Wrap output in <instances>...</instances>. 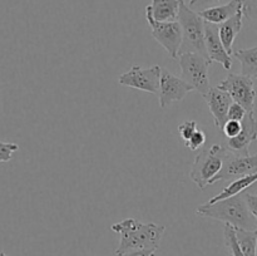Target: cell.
Returning <instances> with one entry per match:
<instances>
[{
  "label": "cell",
  "mask_w": 257,
  "mask_h": 256,
  "mask_svg": "<svg viewBox=\"0 0 257 256\" xmlns=\"http://www.w3.org/2000/svg\"><path fill=\"white\" fill-rule=\"evenodd\" d=\"M217 87L226 90L232 97L233 102L242 105L247 112H253L256 90L251 78L236 73H228L227 77L221 80Z\"/></svg>",
  "instance_id": "obj_8"
},
{
  "label": "cell",
  "mask_w": 257,
  "mask_h": 256,
  "mask_svg": "<svg viewBox=\"0 0 257 256\" xmlns=\"http://www.w3.org/2000/svg\"><path fill=\"white\" fill-rule=\"evenodd\" d=\"M257 182V172L251 173V175L242 176V177H238L236 180H232V182L225 187L222 190V192L218 193V195L213 196L212 198L207 201V203H215L217 201L225 200V198L232 197V196L240 195L242 191H245L246 188H248L250 186H252L253 183Z\"/></svg>",
  "instance_id": "obj_17"
},
{
  "label": "cell",
  "mask_w": 257,
  "mask_h": 256,
  "mask_svg": "<svg viewBox=\"0 0 257 256\" xmlns=\"http://www.w3.org/2000/svg\"><path fill=\"white\" fill-rule=\"evenodd\" d=\"M243 13H245V17L252 20L257 29V0H248L243 3Z\"/></svg>",
  "instance_id": "obj_27"
},
{
  "label": "cell",
  "mask_w": 257,
  "mask_h": 256,
  "mask_svg": "<svg viewBox=\"0 0 257 256\" xmlns=\"http://www.w3.org/2000/svg\"><path fill=\"white\" fill-rule=\"evenodd\" d=\"M110 230L119 233V245L115 248L117 256L138 248H152L157 250L160 247L161 240L165 233L166 227L157 223H142L136 218H125L112 225Z\"/></svg>",
  "instance_id": "obj_1"
},
{
  "label": "cell",
  "mask_w": 257,
  "mask_h": 256,
  "mask_svg": "<svg viewBox=\"0 0 257 256\" xmlns=\"http://www.w3.org/2000/svg\"><path fill=\"white\" fill-rule=\"evenodd\" d=\"M245 197L246 203H247V207L250 210L251 215L256 218L257 221V195H251V193H245L243 195Z\"/></svg>",
  "instance_id": "obj_28"
},
{
  "label": "cell",
  "mask_w": 257,
  "mask_h": 256,
  "mask_svg": "<svg viewBox=\"0 0 257 256\" xmlns=\"http://www.w3.org/2000/svg\"><path fill=\"white\" fill-rule=\"evenodd\" d=\"M255 172H257V153L256 155L243 156L235 155L230 151L227 157H226L225 163H223L222 170L212 178L210 185H213L218 181L236 180L238 177Z\"/></svg>",
  "instance_id": "obj_9"
},
{
  "label": "cell",
  "mask_w": 257,
  "mask_h": 256,
  "mask_svg": "<svg viewBox=\"0 0 257 256\" xmlns=\"http://www.w3.org/2000/svg\"><path fill=\"white\" fill-rule=\"evenodd\" d=\"M241 128H242L241 122H238V120L227 119V122L223 124L222 131L225 137L228 140V138H235L236 136H238V133L241 132Z\"/></svg>",
  "instance_id": "obj_25"
},
{
  "label": "cell",
  "mask_w": 257,
  "mask_h": 256,
  "mask_svg": "<svg viewBox=\"0 0 257 256\" xmlns=\"http://www.w3.org/2000/svg\"><path fill=\"white\" fill-rule=\"evenodd\" d=\"M243 18H245V13H243L242 9L237 14L233 15L232 18H230L228 20L223 22L222 24L218 25L221 42H222L223 47L227 50L228 54H233V43H235V39L237 38L238 33L242 29Z\"/></svg>",
  "instance_id": "obj_16"
},
{
  "label": "cell",
  "mask_w": 257,
  "mask_h": 256,
  "mask_svg": "<svg viewBox=\"0 0 257 256\" xmlns=\"http://www.w3.org/2000/svg\"><path fill=\"white\" fill-rule=\"evenodd\" d=\"M228 148L222 145H212L197 153L190 171V178L203 190L211 183L212 178L222 170L228 155Z\"/></svg>",
  "instance_id": "obj_4"
},
{
  "label": "cell",
  "mask_w": 257,
  "mask_h": 256,
  "mask_svg": "<svg viewBox=\"0 0 257 256\" xmlns=\"http://www.w3.org/2000/svg\"><path fill=\"white\" fill-rule=\"evenodd\" d=\"M203 98H205L206 103H207L208 108L212 113L216 128L222 130L223 124L228 119V109H230V105L233 103L232 97L226 90L221 89L218 87H213Z\"/></svg>",
  "instance_id": "obj_13"
},
{
  "label": "cell",
  "mask_w": 257,
  "mask_h": 256,
  "mask_svg": "<svg viewBox=\"0 0 257 256\" xmlns=\"http://www.w3.org/2000/svg\"><path fill=\"white\" fill-rule=\"evenodd\" d=\"M192 90H195V88L183 78L172 74L167 69H162L160 90L157 94L161 108L168 107L173 102H180Z\"/></svg>",
  "instance_id": "obj_10"
},
{
  "label": "cell",
  "mask_w": 257,
  "mask_h": 256,
  "mask_svg": "<svg viewBox=\"0 0 257 256\" xmlns=\"http://www.w3.org/2000/svg\"><path fill=\"white\" fill-rule=\"evenodd\" d=\"M181 3L182 0H152L146 12L157 22H177Z\"/></svg>",
  "instance_id": "obj_15"
},
{
  "label": "cell",
  "mask_w": 257,
  "mask_h": 256,
  "mask_svg": "<svg viewBox=\"0 0 257 256\" xmlns=\"http://www.w3.org/2000/svg\"><path fill=\"white\" fill-rule=\"evenodd\" d=\"M178 23L182 30V45L180 54L195 52L208 58L205 43V20L182 0L178 13ZM210 59V58H208Z\"/></svg>",
  "instance_id": "obj_3"
},
{
  "label": "cell",
  "mask_w": 257,
  "mask_h": 256,
  "mask_svg": "<svg viewBox=\"0 0 257 256\" xmlns=\"http://www.w3.org/2000/svg\"><path fill=\"white\" fill-rule=\"evenodd\" d=\"M196 213L201 217L213 218L228 223L235 228H246V230L257 228L256 218L251 215L245 197L241 193L215 203H203L198 206Z\"/></svg>",
  "instance_id": "obj_2"
},
{
  "label": "cell",
  "mask_w": 257,
  "mask_h": 256,
  "mask_svg": "<svg viewBox=\"0 0 257 256\" xmlns=\"http://www.w3.org/2000/svg\"><path fill=\"white\" fill-rule=\"evenodd\" d=\"M0 256H7V255H5V253L3 252V251H0Z\"/></svg>",
  "instance_id": "obj_30"
},
{
  "label": "cell",
  "mask_w": 257,
  "mask_h": 256,
  "mask_svg": "<svg viewBox=\"0 0 257 256\" xmlns=\"http://www.w3.org/2000/svg\"><path fill=\"white\" fill-rule=\"evenodd\" d=\"M206 143V133L202 130H197L192 135V137L185 142V146L191 151H198L202 148Z\"/></svg>",
  "instance_id": "obj_23"
},
{
  "label": "cell",
  "mask_w": 257,
  "mask_h": 256,
  "mask_svg": "<svg viewBox=\"0 0 257 256\" xmlns=\"http://www.w3.org/2000/svg\"><path fill=\"white\" fill-rule=\"evenodd\" d=\"M236 238L240 245L241 251L245 256L257 255V228L246 230V228H235Z\"/></svg>",
  "instance_id": "obj_19"
},
{
  "label": "cell",
  "mask_w": 257,
  "mask_h": 256,
  "mask_svg": "<svg viewBox=\"0 0 257 256\" xmlns=\"http://www.w3.org/2000/svg\"><path fill=\"white\" fill-rule=\"evenodd\" d=\"M241 132L235 138H228L226 147L235 155H250L251 143L257 141V120L253 112L246 113L241 120Z\"/></svg>",
  "instance_id": "obj_11"
},
{
  "label": "cell",
  "mask_w": 257,
  "mask_h": 256,
  "mask_svg": "<svg viewBox=\"0 0 257 256\" xmlns=\"http://www.w3.org/2000/svg\"><path fill=\"white\" fill-rule=\"evenodd\" d=\"M243 9L242 0H231V2L225 3V4L216 5V7L208 8V9L202 10L198 14L202 17L205 22L212 23V24H222L223 22L232 18L233 15L237 14L238 12Z\"/></svg>",
  "instance_id": "obj_14"
},
{
  "label": "cell",
  "mask_w": 257,
  "mask_h": 256,
  "mask_svg": "<svg viewBox=\"0 0 257 256\" xmlns=\"http://www.w3.org/2000/svg\"><path fill=\"white\" fill-rule=\"evenodd\" d=\"M228 2H231V0H190L188 7H190L192 10H195V12L200 13L202 12V10L208 9V8L225 4V3H228Z\"/></svg>",
  "instance_id": "obj_21"
},
{
  "label": "cell",
  "mask_w": 257,
  "mask_h": 256,
  "mask_svg": "<svg viewBox=\"0 0 257 256\" xmlns=\"http://www.w3.org/2000/svg\"><path fill=\"white\" fill-rule=\"evenodd\" d=\"M242 2H243V3H246V2H248V0H242Z\"/></svg>",
  "instance_id": "obj_31"
},
{
  "label": "cell",
  "mask_w": 257,
  "mask_h": 256,
  "mask_svg": "<svg viewBox=\"0 0 257 256\" xmlns=\"http://www.w3.org/2000/svg\"><path fill=\"white\" fill-rule=\"evenodd\" d=\"M152 256H156V253H153V255Z\"/></svg>",
  "instance_id": "obj_32"
},
{
  "label": "cell",
  "mask_w": 257,
  "mask_h": 256,
  "mask_svg": "<svg viewBox=\"0 0 257 256\" xmlns=\"http://www.w3.org/2000/svg\"><path fill=\"white\" fill-rule=\"evenodd\" d=\"M205 43L211 62L220 63L226 70H230L232 67V59L221 42L217 24L205 22Z\"/></svg>",
  "instance_id": "obj_12"
},
{
  "label": "cell",
  "mask_w": 257,
  "mask_h": 256,
  "mask_svg": "<svg viewBox=\"0 0 257 256\" xmlns=\"http://www.w3.org/2000/svg\"><path fill=\"white\" fill-rule=\"evenodd\" d=\"M223 236H225V243L227 246L228 251H230L231 256H245V253L241 251L240 245L236 238L235 227L228 223H225V228H223Z\"/></svg>",
  "instance_id": "obj_20"
},
{
  "label": "cell",
  "mask_w": 257,
  "mask_h": 256,
  "mask_svg": "<svg viewBox=\"0 0 257 256\" xmlns=\"http://www.w3.org/2000/svg\"><path fill=\"white\" fill-rule=\"evenodd\" d=\"M233 55L241 63V74L257 80V47L237 49Z\"/></svg>",
  "instance_id": "obj_18"
},
{
  "label": "cell",
  "mask_w": 257,
  "mask_h": 256,
  "mask_svg": "<svg viewBox=\"0 0 257 256\" xmlns=\"http://www.w3.org/2000/svg\"><path fill=\"white\" fill-rule=\"evenodd\" d=\"M177 59L183 79L190 83L195 90L200 92L202 97H205L211 89L208 69L212 62L205 55L195 52L182 53L178 55Z\"/></svg>",
  "instance_id": "obj_5"
},
{
  "label": "cell",
  "mask_w": 257,
  "mask_h": 256,
  "mask_svg": "<svg viewBox=\"0 0 257 256\" xmlns=\"http://www.w3.org/2000/svg\"><path fill=\"white\" fill-rule=\"evenodd\" d=\"M162 69L163 68H161L160 65H153L150 68L133 65L128 72L119 75L118 83L124 87L135 88L151 94H158Z\"/></svg>",
  "instance_id": "obj_7"
},
{
  "label": "cell",
  "mask_w": 257,
  "mask_h": 256,
  "mask_svg": "<svg viewBox=\"0 0 257 256\" xmlns=\"http://www.w3.org/2000/svg\"><path fill=\"white\" fill-rule=\"evenodd\" d=\"M246 113H247V110H246L242 105L233 102L232 104L230 105V109H228V119L238 120V122H241V120L245 118Z\"/></svg>",
  "instance_id": "obj_26"
},
{
  "label": "cell",
  "mask_w": 257,
  "mask_h": 256,
  "mask_svg": "<svg viewBox=\"0 0 257 256\" xmlns=\"http://www.w3.org/2000/svg\"><path fill=\"white\" fill-rule=\"evenodd\" d=\"M18 150H19V146L17 143L0 141V163L9 162Z\"/></svg>",
  "instance_id": "obj_22"
},
{
  "label": "cell",
  "mask_w": 257,
  "mask_h": 256,
  "mask_svg": "<svg viewBox=\"0 0 257 256\" xmlns=\"http://www.w3.org/2000/svg\"><path fill=\"white\" fill-rule=\"evenodd\" d=\"M197 130L198 128L196 120H185V122L180 123V125H178V132H180V136L183 140V142H187Z\"/></svg>",
  "instance_id": "obj_24"
},
{
  "label": "cell",
  "mask_w": 257,
  "mask_h": 256,
  "mask_svg": "<svg viewBox=\"0 0 257 256\" xmlns=\"http://www.w3.org/2000/svg\"><path fill=\"white\" fill-rule=\"evenodd\" d=\"M155 252L156 250H152V248H138V250L128 251L119 256H152Z\"/></svg>",
  "instance_id": "obj_29"
},
{
  "label": "cell",
  "mask_w": 257,
  "mask_h": 256,
  "mask_svg": "<svg viewBox=\"0 0 257 256\" xmlns=\"http://www.w3.org/2000/svg\"><path fill=\"white\" fill-rule=\"evenodd\" d=\"M146 19L152 30V37L162 45L172 59H177L182 45V30L178 22H157L146 12Z\"/></svg>",
  "instance_id": "obj_6"
}]
</instances>
